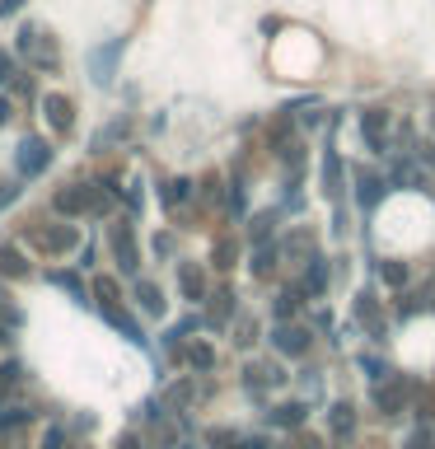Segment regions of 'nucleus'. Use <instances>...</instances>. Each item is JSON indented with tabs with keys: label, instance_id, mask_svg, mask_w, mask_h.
Instances as JSON below:
<instances>
[{
	"label": "nucleus",
	"instance_id": "ddd939ff",
	"mask_svg": "<svg viewBox=\"0 0 435 449\" xmlns=\"http://www.w3.org/2000/svg\"><path fill=\"white\" fill-rule=\"evenodd\" d=\"M10 80V52H0V84Z\"/></svg>",
	"mask_w": 435,
	"mask_h": 449
},
{
	"label": "nucleus",
	"instance_id": "423d86ee",
	"mask_svg": "<svg viewBox=\"0 0 435 449\" xmlns=\"http://www.w3.org/2000/svg\"><path fill=\"white\" fill-rule=\"evenodd\" d=\"M112 248H117V263H122L126 272H136V248H131V230H126V225L112 230Z\"/></svg>",
	"mask_w": 435,
	"mask_h": 449
},
{
	"label": "nucleus",
	"instance_id": "f03ea898",
	"mask_svg": "<svg viewBox=\"0 0 435 449\" xmlns=\"http://www.w3.org/2000/svg\"><path fill=\"white\" fill-rule=\"evenodd\" d=\"M117 57H122V38H112L108 47L89 52V75L98 80V84H108V80H112V71H117Z\"/></svg>",
	"mask_w": 435,
	"mask_h": 449
},
{
	"label": "nucleus",
	"instance_id": "20e7f679",
	"mask_svg": "<svg viewBox=\"0 0 435 449\" xmlns=\"http://www.w3.org/2000/svg\"><path fill=\"white\" fill-rule=\"evenodd\" d=\"M89 206H94V197H89V187H84V183L57 192V211H66V216H80V211H89Z\"/></svg>",
	"mask_w": 435,
	"mask_h": 449
},
{
	"label": "nucleus",
	"instance_id": "7ed1b4c3",
	"mask_svg": "<svg viewBox=\"0 0 435 449\" xmlns=\"http://www.w3.org/2000/svg\"><path fill=\"white\" fill-rule=\"evenodd\" d=\"M43 108H47L52 131H71V126H75V108H71V98H66V94H47Z\"/></svg>",
	"mask_w": 435,
	"mask_h": 449
},
{
	"label": "nucleus",
	"instance_id": "f8f14e48",
	"mask_svg": "<svg viewBox=\"0 0 435 449\" xmlns=\"http://www.w3.org/2000/svg\"><path fill=\"white\" fill-rule=\"evenodd\" d=\"M15 197H19V183H5V187H0V211L15 202Z\"/></svg>",
	"mask_w": 435,
	"mask_h": 449
},
{
	"label": "nucleus",
	"instance_id": "9b49d317",
	"mask_svg": "<svg viewBox=\"0 0 435 449\" xmlns=\"http://www.w3.org/2000/svg\"><path fill=\"white\" fill-rule=\"evenodd\" d=\"M52 281H57V286H66L71 295H84V286H80L75 277H66V272H52Z\"/></svg>",
	"mask_w": 435,
	"mask_h": 449
},
{
	"label": "nucleus",
	"instance_id": "6e6552de",
	"mask_svg": "<svg viewBox=\"0 0 435 449\" xmlns=\"http://www.w3.org/2000/svg\"><path fill=\"white\" fill-rule=\"evenodd\" d=\"M19 323H24V318H19V309L10 304V295L0 290V327H19Z\"/></svg>",
	"mask_w": 435,
	"mask_h": 449
},
{
	"label": "nucleus",
	"instance_id": "1a4fd4ad",
	"mask_svg": "<svg viewBox=\"0 0 435 449\" xmlns=\"http://www.w3.org/2000/svg\"><path fill=\"white\" fill-rule=\"evenodd\" d=\"M140 304H145V309H150V314H164V300H159V290H155V286H140Z\"/></svg>",
	"mask_w": 435,
	"mask_h": 449
},
{
	"label": "nucleus",
	"instance_id": "9d476101",
	"mask_svg": "<svg viewBox=\"0 0 435 449\" xmlns=\"http://www.w3.org/2000/svg\"><path fill=\"white\" fill-rule=\"evenodd\" d=\"M19 379V360H5V365H0V388H10Z\"/></svg>",
	"mask_w": 435,
	"mask_h": 449
},
{
	"label": "nucleus",
	"instance_id": "0eeeda50",
	"mask_svg": "<svg viewBox=\"0 0 435 449\" xmlns=\"http://www.w3.org/2000/svg\"><path fill=\"white\" fill-rule=\"evenodd\" d=\"M0 272L5 277H29V263H24V253L10 244H0Z\"/></svg>",
	"mask_w": 435,
	"mask_h": 449
},
{
	"label": "nucleus",
	"instance_id": "39448f33",
	"mask_svg": "<svg viewBox=\"0 0 435 449\" xmlns=\"http://www.w3.org/2000/svg\"><path fill=\"white\" fill-rule=\"evenodd\" d=\"M33 244L47 248V253H66V248L75 244V230H71V225H57V230H38V234H33Z\"/></svg>",
	"mask_w": 435,
	"mask_h": 449
},
{
	"label": "nucleus",
	"instance_id": "f257e3e1",
	"mask_svg": "<svg viewBox=\"0 0 435 449\" xmlns=\"http://www.w3.org/2000/svg\"><path fill=\"white\" fill-rule=\"evenodd\" d=\"M15 164H19V173H24V178H38V173L52 164V145H47V140H38V136H24V140H19Z\"/></svg>",
	"mask_w": 435,
	"mask_h": 449
}]
</instances>
